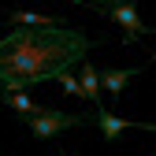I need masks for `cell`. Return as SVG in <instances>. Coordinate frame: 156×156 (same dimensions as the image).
I'll use <instances>...</instances> for the list:
<instances>
[{
  "instance_id": "4",
  "label": "cell",
  "mask_w": 156,
  "mask_h": 156,
  "mask_svg": "<svg viewBox=\"0 0 156 156\" xmlns=\"http://www.w3.org/2000/svg\"><path fill=\"white\" fill-rule=\"evenodd\" d=\"M93 119H97V126H101V138H104V141H115V138L126 134V130H152V134H156V123H130V119L112 115L108 108H97Z\"/></svg>"
},
{
  "instance_id": "6",
  "label": "cell",
  "mask_w": 156,
  "mask_h": 156,
  "mask_svg": "<svg viewBox=\"0 0 156 156\" xmlns=\"http://www.w3.org/2000/svg\"><path fill=\"white\" fill-rule=\"evenodd\" d=\"M145 67H119V71H115V67H104L101 71V82H104V93H112V97H119L126 86H130V78L134 74H141Z\"/></svg>"
},
{
  "instance_id": "3",
  "label": "cell",
  "mask_w": 156,
  "mask_h": 156,
  "mask_svg": "<svg viewBox=\"0 0 156 156\" xmlns=\"http://www.w3.org/2000/svg\"><path fill=\"white\" fill-rule=\"evenodd\" d=\"M82 123H86V115H71V112H60V108H41L30 119V134L37 141H48V138H56V134H63V130L82 126Z\"/></svg>"
},
{
  "instance_id": "8",
  "label": "cell",
  "mask_w": 156,
  "mask_h": 156,
  "mask_svg": "<svg viewBox=\"0 0 156 156\" xmlns=\"http://www.w3.org/2000/svg\"><path fill=\"white\" fill-rule=\"evenodd\" d=\"M0 104H8L15 115H26V119H34V115L41 112V104H34L26 93H4V97H0Z\"/></svg>"
},
{
  "instance_id": "2",
  "label": "cell",
  "mask_w": 156,
  "mask_h": 156,
  "mask_svg": "<svg viewBox=\"0 0 156 156\" xmlns=\"http://www.w3.org/2000/svg\"><path fill=\"white\" fill-rule=\"evenodd\" d=\"M93 11L101 19H112L115 26H123V45H134L152 34V26H145V19L138 15V0H112V4L93 8Z\"/></svg>"
},
{
  "instance_id": "10",
  "label": "cell",
  "mask_w": 156,
  "mask_h": 156,
  "mask_svg": "<svg viewBox=\"0 0 156 156\" xmlns=\"http://www.w3.org/2000/svg\"><path fill=\"white\" fill-rule=\"evenodd\" d=\"M86 4H93V8H104V4H112V0H86Z\"/></svg>"
},
{
  "instance_id": "5",
  "label": "cell",
  "mask_w": 156,
  "mask_h": 156,
  "mask_svg": "<svg viewBox=\"0 0 156 156\" xmlns=\"http://www.w3.org/2000/svg\"><path fill=\"white\" fill-rule=\"evenodd\" d=\"M78 82H82V93H86V101L93 104V112H97V108H104V101H101L104 82H101V71H97L89 60L82 63V71H78Z\"/></svg>"
},
{
  "instance_id": "9",
  "label": "cell",
  "mask_w": 156,
  "mask_h": 156,
  "mask_svg": "<svg viewBox=\"0 0 156 156\" xmlns=\"http://www.w3.org/2000/svg\"><path fill=\"white\" fill-rule=\"evenodd\" d=\"M60 86H63V93H67V97H82V101H86V93H82V82H78V74H74V71L60 78Z\"/></svg>"
},
{
  "instance_id": "1",
  "label": "cell",
  "mask_w": 156,
  "mask_h": 156,
  "mask_svg": "<svg viewBox=\"0 0 156 156\" xmlns=\"http://www.w3.org/2000/svg\"><path fill=\"white\" fill-rule=\"evenodd\" d=\"M97 45H104L101 37H89L71 26H15L8 37H0V97L26 93L30 86L71 74L74 67L86 63L89 48Z\"/></svg>"
},
{
  "instance_id": "7",
  "label": "cell",
  "mask_w": 156,
  "mask_h": 156,
  "mask_svg": "<svg viewBox=\"0 0 156 156\" xmlns=\"http://www.w3.org/2000/svg\"><path fill=\"white\" fill-rule=\"evenodd\" d=\"M8 23H15V26H26V30H41V26H63L60 23V15H37V11H8L4 15Z\"/></svg>"
},
{
  "instance_id": "11",
  "label": "cell",
  "mask_w": 156,
  "mask_h": 156,
  "mask_svg": "<svg viewBox=\"0 0 156 156\" xmlns=\"http://www.w3.org/2000/svg\"><path fill=\"white\" fill-rule=\"evenodd\" d=\"M74 4H86V0H74Z\"/></svg>"
}]
</instances>
